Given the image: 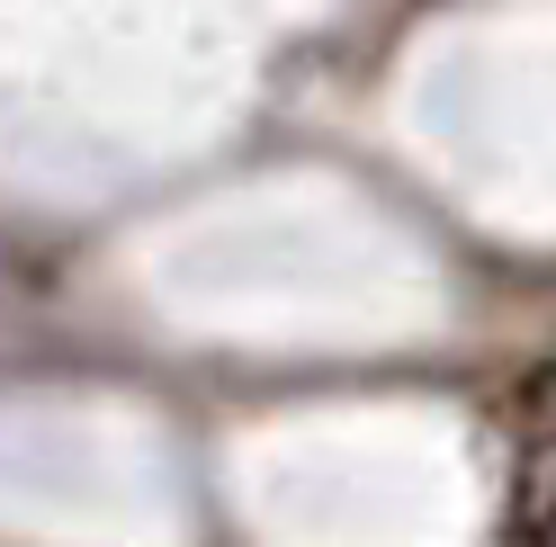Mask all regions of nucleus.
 Masks as SVG:
<instances>
[{
    "mask_svg": "<svg viewBox=\"0 0 556 547\" xmlns=\"http://www.w3.org/2000/svg\"><path fill=\"white\" fill-rule=\"evenodd\" d=\"M511 422H520V449H547V440H556V359L511 395Z\"/></svg>",
    "mask_w": 556,
    "mask_h": 547,
    "instance_id": "1",
    "label": "nucleus"
}]
</instances>
